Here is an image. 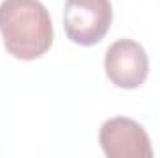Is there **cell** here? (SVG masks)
I'll list each match as a JSON object with an SVG mask.
<instances>
[{
  "instance_id": "obj_1",
  "label": "cell",
  "mask_w": 160,
  "mask_h": 158,
  "mask_svg": "<svg viewBox=\"0 0 160 158\" xmlns=\"http://www.w3.org/2000/svg\"><path fill=\"white\" fill-rule=\"evenodd\" d=\"M0 34L6 50L24 62L47 54L54 41L50 15L39 0H2Z\"/></svg>"
},
{
  "instance_id": "obj_2",
  "label": "cell",
  "mask_w": 160,
  "mask_h": 158,
  "mask_svg": "<svg viewBox=\"0 0 160 158\" xmlns=\"http://www.w3.org/2000/svg\"><path fill=\"white\" fill-rule=\"evenodd\" d=\"M112 26L110 0H65L63 30L73 43L91 47L104 39Z\"/></svg>"
},
{
  "instance_id": "obj_3",
  "label": "cell",
  "mask_w": 160,
  "mask_h": 158,
  "mask_svg": "<svg viewBox=\"0 0 160 158\" xmlns=\"http://www.w3.org/2000/svg\"><path fill=\"white\" fill-rule=\"evenodd\" d=\"M104 71L114 86L121 89H136L149 75L147 52L134 39H118L104 54Z\"/></svg>"
},
{
  "instance_id": "obj_4",
  "label": "cell",
  "mask_w": 160,
  "mask_h": 158,
  "mask_svg": "<svg viewBox=\"0 0 160 158\" xmlns=\"http://www.w3.org/2000/svg\"><path fill=\"white\" fill-rule=\"evenodd\" d=\"M99 141L108 158H151L153 149L145 128L130 117L106 119L99 132Z\"/></svg>"
}]
</instances>
